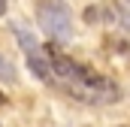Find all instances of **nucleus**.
I'll list each match as a JSON object with an SVG mask.
<instances>
[{"label":"nucleus","instance_id":"obj_1","mask_svg":"<svg viewBox=\"0 0 130 127\" xmlns=\"http://www.w3.org/2000/svg\"><path fill=\"white\" fill-rule=\"evenodd\" d=\"M45 52H48L52 70H55V82H58V88L64 94L76 97V100H82L88 106H109V103H115L121 97V88L112 79H106L103 73L67 58L58 45H48Z\"/></svg>","mask_w":130,"mask_h":127},{"label":"nucleus","instance_id":"obj_2","mask_svg":"<svg viewBox=\"0 0 130 127\" xmlns=\"http://www.w3.org/2000/svg\"><path fill=\"white\" fill-rule=\"evenodd\" d=\"M36 18H39V27L48 39L64 42V39L73 36V12L64 0H39L36 3Z\"/></svg>","mask_w":130,"mask_h":127},{"label":"nucleus","instance_id":"obj_3","mask_svg":"<svg viewBox=\"0 0 130 127\" xmlns=\"http://www.w3.org/2000/svg\"><path fill=\"white\" fill-rule=\"evenodd\" d=\"M15 36H18V45H21V52L27 55V67H30V73L36 76V79H39V82H45V85H58V82H55V70H52V61H48V52L36 45L33 33L21 30V27H15Z\"/></svg>","mask_w":130,"mask_h":127},{"label":"nucleus","instance_id":"obj_4","mask_svg":"<svg viewBox=\"0 0 130 127\" xmlns=\"http://www.w3.org/2000/svg\"><path fill=\"white\" fill-rule=\"evenodd\" d=\"M115 21L130 30V0H115Z\"/></svg>","mask_w":130,"mask_h":127},{"label":"nucleus","instance_id":"obj_5","mask_svg":"<svg viewBox=\"0 0 130 127\" xmlns=\"http://www.w3.org/2000/svg\"><path fill=\"white\" fill-rule=\"evenodd\" d=\"M0 82H15V67L0 55Z\"/></svg>","mask_w":130,"mask_h":127},{"label":"nucleus","instance_id":"obj_6","mask_svg":"<svg viewBox=\"0 0 130 127\" xmlns=\"http://www.w3.org/2000/svg\"><path fill=\"white\" fill-rule=\"evenodd\" d=\"M103 15H106V9H103V6H97V9H94V6H91V9H85V18H88L91 24H94V21H103Z\"/></svg>","mask_w":130,"mask_h":127},{"label":"nucleus","instance_id":"obj_7","mask_svg":"<svg viewBox=\"0 0 130 127\" xmlns=\"http://www.w3.org/2000/svg\"><path fill=\"white\" fill-rule=\"evenodd\" d=\"M3 12H6V0H0V15H3Z\"/></svg>","mask_w":130,"mask_h":127},{"label":"nucleus","instance_id":"obj_8","mask_svg":"<svg viewBox=\"0 0 130 127\" xmlns=\"http://www.w3.org/2000/svg\"><path fill=\"white\" fill-rule=\"evenodd\" d=\"M3 103H6V97H3V94H0V106H3Z\"/></svg>","mask_w":130,"mask_h":127}]
</instances>
